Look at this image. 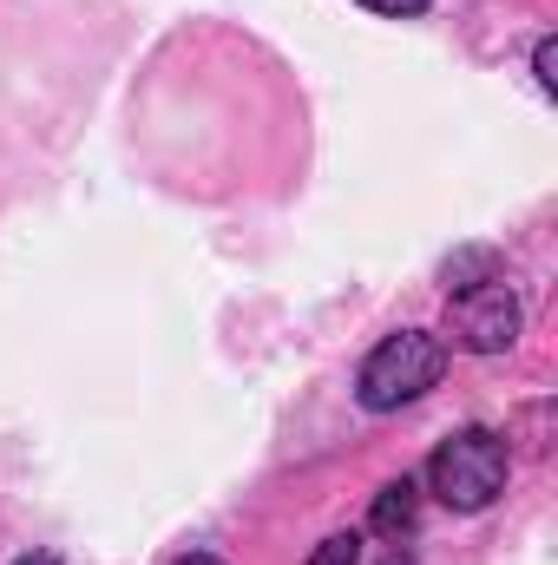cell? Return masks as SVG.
Masks as SVG:
<instances>
[{"label": "cell", "mask_w": 558, "mask_h": 565, "mask_svg": "<svg viewBox=\"0 0 558 565\" xmlns=\"http://www.w3.org/2000/svg\"><path fill=\"white\" fill-rule=\"evenodd\" d=\"M506 473H513V447H506V434H493V427H460V434H447V440L433 447V460H427V487H433V500L453 507V513H486V507L506 493Z\"/></svg>", "instance_id": "cell-1"}, {"label": "cell", "mask_w": 558, "mask_h": 565, "mask_svg": "<svg viewBox=\"0 0 558 565\" xmlns=\"http://www.w3.org/2000/svg\"><path fill=\"white\" fill-rule=\"evenodd\" d=\"M440 375H447V342L433 329H395L368 349V362L355 375V395H362L368 415H395V408L420 402L427 388H440Z\"/></svg>", "instance_id": "cell-2"}, {"label": "cell", "mask_w": 558, "mask_h": 565, "mask_svg": "<svg viewBox=\"0 0 558 565\" xmlns=\"http://www.w3.org/2000/svg\"><path fill=\"white\" fill-rule=\"evenodd\" d=\"M440 342H453L466 355H506L519 342V296L506 282H480V289L447 296V335Z\"/></svg>", "instance_id": "cell-3"}, {"label": "cell", "mask_w": 558, "mask_h": 565, "mask_svg": "<svg viewBox=\"0 0 558 565\" xmlns=\"http://www.w3.org/2000/svg\"><path fill=\"white\" fill-rule=\"evenodd\" d=\"M420 520V487L401 473V480H388L382 493H375V513H368V526L382 533V540H408Z\"/></svg>", "instance_id": "cell-4"}, {"label": "cell", "mask_w": 558, "mask_h": 565, "mask_svg": "<svg viewBox=\"0 0 558 565\" xmlns=\"http://www.w3.org/2000/svg\"><path fill=\"white\" fill-rule=\"evenodd\" d=\"M440 282H447V296L480 289V282H500V257H493L486 244H466V250H453V257L440 264Z\"/></svg>", "instance_id": "cell-5"}, {"label": "cell", "mask_w": 558, "mask_h": 565, "mask_svg": "<svg viewBox=\"0 0 558 565\" xmlns=\"http://www.w3.org/2000/svg\"><path fill=\"white\" fill-rule=\"evenodd\" d=\"M309 565H362V533H329Z\"/></svg>", "instance_id": "cell-6"}, {"label": "cell", "mask_w": 558, "mask_h": 565, "mask_svg": "<svg viewBox=\"0 0 558 565\" xmlns=\"http://www.w3.org/2000/svg\"><path fill=\"white\" fill-rule=\"evenodd\" d=\"M533 73H539V93L552 99L558 93V40H539V46H533Z\"/></svg>", "instance_id": "cell-7"}, {"label": "cell", "mask_w": 558, "mask_h": 565, "mask_svg": "<svg viewBox=\"0 0 558 565\" xmlns=\"http://www.w3.org/2000/svg\"><path fill=\"white\" fill-rule=\"evenodd\" d=\"M368 13H388V20H415V13H427V0H362Z\"/></svg>", "instance_id": "cell-8"}, {"label": "cell", "mask_w": 558, "mask_h": 565, "mask_svg": "<svg viewBox=\"0 0 558 565\" xmlns=\"http://www.w3.org/2000/svg\"><path fill=\"white\" fill-rule=\"evenodd\" d=\"M382 565H415V553H408V546H388V559Z\"/></svg>", "instance_id": "cell-9"}, {"label": "cell", "mask_w": 558, "mask_h": 565, "mask_svg": "<svg viewBox=\"0 0 558 565\" xmlns=\"http://www.w3.org/2000/svg\"><path fill=\"white\" fill-rule=\"evenodd\" d=\"M13 565H66V559H53V553H26V559H13Z\"/></svg>", "instance_id": "cell-10"}, {"label": "cell", "mask_w": 558, "mask_h": 565, "mask_svg": "<svg viewBox=\"0 0 558 565\" xmlns=\"http://www.w3.org/2000/svg\"><path fill=\"white\" fill-rule=\"evenodd\" d=\"M178 565H224V559H211V553H191V559H178Z\"/></svg>", "instance_id": "cell-11"}]
</instances>
